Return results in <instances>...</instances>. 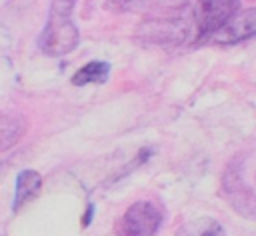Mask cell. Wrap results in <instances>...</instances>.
<instances>
[{
	"mask_svg": "<svg viewBox=\"0 0 256 236\" xmlns=\"http://www.w3.org/2000/svg\"><path fill=\"white\" fill-rule=\"evenodd\" d=\"M224 196L230 202V206L246 216V218H256V194L250 186L244 184V178L236 170H228L224 176Z\"/></svg>",
	"mask_w": 256,
	"mask_h": 236,
	"instance_id": "5b68a950",
	"label": "cell"
},
{
	"mask_svg": "<svg viewBox=\"0 0 256 236\" xmlns=\"http://www.w3.org/2000/svg\"><path fill=\"white\" fill-rule=\"evenodd\" d=\"M26 132V122L24 118L16 114H4L0 112V152L12 148L20 136Z\"/></svg>",
	"mask_w": 256,
	"mask_h": 236,
	"instance_id": "ba28073f",
	"label": "cell"
},
{
	"mask_svg": "<svg viewBox=\"0 0 256 236\" xmlns=\"http://www.w3.org/2000/svg\"><path fill=\"white\" fill-rule=\"evenodd\" d=\"M74 0H54L40 34V50L46 56H64L78 44V28L72 22Z\"/></svg>",
	"mask_w": 256,
	"mask_h": 236,
	"instance_id": "7a4b0ae2",
	"label": "cell"
},
{
	"mask_svg": "<svg viewBox=\"0 0 256 236\" xmlns=\"http://www.w3.org/2000/svg\"><path fill=\"white\" fill-rule=\"evenodd\" d=\"M192 8L186 0H164L160 10H152L140 24L138 36L142 42L158 46H178L192 34Z\"/></svg>",
	"mask_w": 256,
	"mask_h": 236,
	"instance_id": "6da1fadb",
	"label": "cell"
},
{
	"mask_svg": "<svg viewBox=\"0 0 256 236\" xmlns=\"http://www.w3.org/2000/svg\"><path fill=\"white\" fill-rule=\"evenodd\" d=\"M42 188V178L34 170H24L18 174L16 180V196H14V210H20L24 204L34 200L40 194Z\"/></svg>",
	"mask_w": 256,
	"mask_h": 236,
	"instance_id": "52a82bcc",
	"label": "cell"
},
{
	"mask_svg": "<svg viewBox=\"0 0 256 236\" xmlns=\"http://www.w3.org/2000/svg\"><path fill=\"white\" fill-rule=\"evenodd\" d=\"M108 72H110V64L108 62L94 60V62H88L86 66H82L72 76V84L74 86H84V84H90V82H104Z\"/></svg>",
	"mask_w": 256,
	"mask_h": 236,
	"instance_id": "30bf717a",
	"label": "cell"
},
{
	"mask_svg": "<svg viewBox=\"0 0 256 236\" xmlns=\"http://www.w3.org/2000/svg\"><path fill=\"white\" fill-rule=\"evenodd\" d=\"M240 0H198L192 8V22L198 42L210 40L236 12Z\"/></svg>",
	"mask_w": 256,
	"mask_h": 236,
	"instance_id": "3957f363",
	"label": "cell"
},
{
	"mask_svg": "<svg viewBox=\"0 0 256 236\" xmlns=\"http://www.w3.org/2000/svg\"><path fill=\"white\" fill-rule=\"evenodd\" d=\"M176 236H224V228H222V224L218 220L202 216V218L186 222L176 232Z\"/></svg>",
	"mask_w": 256,
	"mask_h": 236,
	"instance_id": "9c48e42d",
	"label": "cell"
},
{
	"mask_svg": "<svg viewBox=\"0 0 256 236\" xmlns=\"http://www.w3.org/2000/svg\"><path fill=\"white\" fill-rule=\"evenodd\" d=\"M256 36V8H248L236 12L212 38L210 42L216 44H236Z\"/></svg>",
	"mask_w": 256,
	"mask_h": 236,
	"instance_id": "8992f818",
	"label": "cell"
},
{
	"mask_svg": "<svg viewBox=\"0 0 256 236\" xmlns=\"http://www.w3.org/2000/svg\"><path fill=\"white\" fill-rule=\"evenodd\" d=\"M146 0H106V6L118 12H136L144 6Z\"/></svg>",
	"mask_w": 256,
	"mask_h": 236,
	"instance_id": "8fae6325",
	"label": "cell"
},
{
	"mask_svg": "<svg viewBox=\"0 0 256 236\" xmlns=\"http://www.w3.org/2000/svg\"><path fill=\"white\" fill-rule=\"evenodd\" d=\"M162 224V214L152 202H134L118 224L120 236H154Z\"/></svg>",
	"mask_w": 256,
	"mask_h": 236,
	"instance_id": "277c9868",
	"label": "cell"
}]
</instances>
